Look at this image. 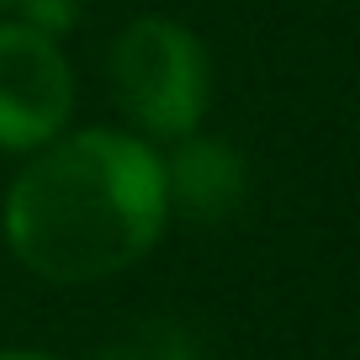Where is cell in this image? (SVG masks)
Segmentation results:
<instances>
[{
	"label": "cell",
	"mask_w": 360,
	"mask_h": 360,
	"mask_svg": "<svg viewBox=\"0 0 360 360\" xmlns=\"http://www.w3.org/2000/svg\"><path fill=\"white\" fill-rule=\"evenodd\" d=\"M96 360H196V349H191V339H186V328L143 323V328H133V334L101 345Z\"/></svg>",
	"instance_id": "5b68a950"
},
{
	"label": "cell",
	"mask_w": 360,
	"mask_h": 360,
	"mask_svg": "<svg viewBox=\"0 0 360 360\" xmlns=\"http://www.w3.org/2000/svg\"><path fill=\"white\" fill-rule=\"evenodd\" d=\"M165 196L186 217H223L244 196V159L212 138H186L165 165Z\"/></svg>",
	"instance_id": "277c9868"
},
{
	"label": "cell",
	"mask_w": 360,
	"mask_h": 360,
	"mask_svg": "<svg viewBox=\"0 0 360 360\" xmlns=\"http://www.w3.org/2000/svg\"><path fill=\"white\" fill-rule=\"evenodd\" d=\"M0 360H48V355H32V349H6Z\"/></svg>",
	"instance_id": "8992f818"
},
{
	"label": "cell",
	"mask_w": 360,
	"mask_h": 360,
	"mask_svg": "<svg viewBox=\"0 0 360 360\" xmlns=\"http://www.w3.org/2000/svg\"><path fill=\"white\" fill-rule=\"evenodd\" d=\"M165 217V159L133 133L90 127L32 148L6 191V244L32 276L79 286L143 259Z\"/></svg>",
	"instance_id": "6da1fadb"
},
{
	"label": "cell",
	"mask_w": 360,
	"mask_h": 360,
	"mask_svg": "<svg viewBox=\"0 0 360 360\" xmlns=\"http://www.w3.org/2000/svg\"><path fill=\"white\" fill-rule=\"evenodd\" d=\"M11 6H22V0H0V16H6V11H11Z\"/></svg>",
	"instance_id": "52a82bcc"
},
{
	"label": "cell",
	"mask_w": 360,
	"mask_h": 360,
	"mask_svg": "<svg viewBox=\"0 0 360 360\" xmlns=\"http://www.w3.org/2000/svg\"><path fill=\"white\" fill-rule=\"evenodd\" d=\"M75 106L64 48L32 22H0V148L32 154L53 143Z\"/></svg>",
	"instance_id": "3957f363"
},
{
	"label": "cell",
	"mask_w": 360,
	"mask_h": 360,
	"mask_svg": "<svg viewBox=\"0 0 360 360\" xmlns=\"http://www.w3.org/2000/svg\"><path fill=\"white\" fill-rule=\"evenodd\" d=\"M106 79L117 112L154 138H191L212 96L207 48L169 16L122 27L106 53Z\"/></svg>",
	"instance_id": "7a4b0ae2"
}]
</instances>
